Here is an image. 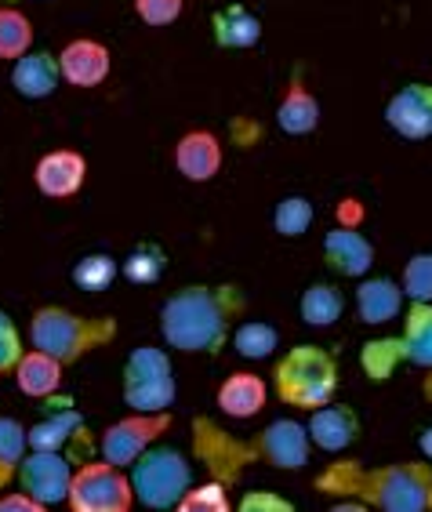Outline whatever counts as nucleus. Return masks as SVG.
Listing matches in <instances>:
<instances>
[{"label":"nucleus","instance_id":"f257e3e1","mask_svg":"<svg viewBox=\"0 0 432 512\" xmlns=\"http://www.w3.org/2000/svg\"><path fill=\"white\" fill-rule=\"evenodd\" d=\"M247 313V295L236 284H189L160 309V335L182 353L218 356Z\"/></svg>","mask_w":432,"mask_h":512},{"label":"nucleus","instance_id":"f03ea898","mask_svg":"<svg viewBox=\"0 0 432 512\" xmlns=\"http://www.w3.org/2000/svg\"><path fill=\"white\" fill-rule=\"evenodd\" d=\"M327 498H353L364 509L432 512V462H396L364 469L360 462H331L316 476Z\"/></svg>","mask_w":432,"mask_h":512},{"label":"nucleus","instance_id":"7ed1b4c3","mask_svg":"<svg viewBox=\"0 0 432 512\" xmlns=\"http://www.w3.org/2000/svg\"><path fill=\"white\" fill-rule=\"evenodd\" d=\"M273 385L280 404L295 407V411H313V407L334 400L338 385H342V367L324 345H291L276 360Z\"/></svg>","mask_w":432,"mask_h":512},{"label":"nucleus","instance_id":"20e7f679","mask_svg":"<svg viewBox=\"0 0 432 512\" xmlns=\"http://www.w3.org/2000/svg\"><path fill=\"white\" fill-rule=\"evenodd\" d=\"M117 338L113 316H77L62 306H44L30 320V342L59 364H77L91 349H102Z\"/></svg>","mask_w":432,"mask_h":512},{"label":"nucleus","instance_id":"39448f33","mask_svg":"<svg viewBox=\"0 0 432 512\" xmlns=\"http://www.w3.org/2000/svg\"><path fill=\"white\" fill-rule=\"evenodd\" d=\"M360 364H364L371 382H385L400 364L432 371V302H411V309L403 316V335L367 342Z\"/></svg>","mask_w":432,"mask_h":512},{"label":"nucleus","instance_id":"423d86ee","mask_svg":"<svg viewBox=\"0 0 432 512\" xmlns=\"http://www.w3.org/2000/svg\"><path fill=\"white\" fill-rule=\"evenodd\" d=\"M193 483V465L178 447H146L131 462V491L146 509H178Z\"/></svg>","mask_w":432,"mask_h":512},{"label":"nucleus","instance_id":"0eeeda50","mask_svg":"<svg viewBox=\"0 0 432 512\" xmlns=\"http://www.w3.org/2000/svg\"><path fill=\"white\" fill-rule=\"evenodd\" d=\"M124 404L131 411H171L175 404V375L171 356L157 345H142L124 364Z\"/></svg>","mask_w":432,"mask_h":512},{"label":"nucleus","instance_id":"6e6552de","mask_svg":"<svg viewBox=\"0 0 432 512\" xmlns=\"http://www.w3.org/2000/svg\"><path fill=\"white\" fill-rule=\"evenodd\" d=\"M66 502L77 512H128L135 502L131 480L113 462H84L69 480Z\"/></svg>","mask_w":432,"mask_h":512},{"label":"nucleus","instance_id":"1a4fd4ad","mask_svg":"<svg viewBox=\"0 0 432 512\" xmlns=\"http://www.w3.org/2000/svg\"><path fill=\"white\" fill-rule=\"evenodd\" d=\"M171 429V411H131L128 418L113 422L102 433V458L120 469H128L138 454L153 447L160 433Z\"/></svg>","mask_w":432,"mask_h":512},{"label":"nucleus","instance_id":"9d476101","mask_svg":"<svg viewBox=\"0 0 432 512\" xmlns=\"http://www.w3.org/2000/svg\"><path fill=\"white\" fill-rule=\"evenodd\" d=\"M309 451H313V440H309V429L295 418H276L269 422L262 433L251 440V454L255 462H266L273 469H305L309 462Z\"/></svg>","mask_w":432,"mask_h":512},{"label":"nucleus","instance_id":"9b49d317","mask_svg":"<svg viewBox=\"0 0 432 512\" xmlns=\"http://www.w3.org/2000/svg\"><path fill=\"white\" fill-rule=\"evenodd\" d=\"M193 429H197V454H200V462L207 465V473L215 476V480H222L226 487H233L240 469L255 462L251 444L233 440V436H229L226 429H218L211 418H197Z\"/></svg>","mask_w":432,"mask_h":512},{"label":"nucleus","instance_id":"f8f14e48","mask_svg":"<svg viewBox=\"0 0 432 512\" xmlns=\"http://www.w3.org/2000/svg\"><path fill=\"white\" fill-rule=\"evenodd\" d=\"M69 480H73V469H69V462L59 451H33L30 458L19 462L22 491L30 494L40 509L66 502Z\"/></svg>","mask_w":432,"mask_h":512},{"label":"nucleus","instance_id":"ddd939ff","mask_svg":"<svg viewBox=\"0 0 432 512\" xmlns=\"http://www.w3.org/2000/svg\"><path fill=\"white\" fill-rule=\"evenodd\" d=\"M385 124L407 142L432 138V84H403L385 106Z\"/></svg>","mask_w":432,"mask_h":512},{"label":"nucleus","instance_id":"4468645a","mask_svg":"<svg viewBox=\"0 0 432 512\" xmlns=\"http://www.w3.org/2000/svg\"><path fill=\"white\" fill-rule=\"evenodd\" d=\"M84 178H88V164H84V157L73 153V149H55L48 157H40L37 171H33L37 189L51 200L77 197L80 186H84Z\"/></svg>","mask_w":432,"mask_h":512},{"label":"nucleus","instance_id":"2eb2a0df","mask_svg":"<svg viewBox=\"0 0 432 512\" xmlns=\"http://www.w3.org/2000/svg\"><path fill=\"white\" fill-rule=\"evenodd\" d=\"M305 429H309L313 447H320L327 454H338L356 444V436H360V414L349 404H331L327 400V404L313 407V418H309Z\"/></svg>","mask_w":432,"mask_h":512},{"label":"nucleus","instance_id":"dca6fc26","mask_svg":"<svg viewBox=\"0 0 432 512\" xmlns=\"http://www.w3.org/2000/svg\"><path fill=\"white\" fill-rule=\"evenodd\" d=\"M324 262H327V269H334L338 276L360 280V276H367L374 266V244L364 233H356L353 226H338L324 237Z\"/></svg>","mask_w":432,"mask_h":512},{"label":"nucleus","instance_id":"f3484780","mask_svg":"<svg viewBox=\"0 0 432 512\" xmlns=\"http://www.w3.org/2000/svg\"><path fill=\"white\" fill-rule=\"evenodd\" d=\"M175 168L189 182H211L222 171V142L211 131H189L178 138Z\"/></svg>","mask_w":432,"mask_h":512},{"label":"nucleus","instance_id":"a211bd4d","mask_svg":"<svg viewBox=\"0 0 432 512\" xmlns=\"http://www.w3.org/2000/svg\"><path fill=\"white\" fill-rule=\"evenodd\" d=\"M59 69L73 88H99L109 77V48L99 40H69L59 55Z\"/></svg>","mask_w":432,"mask_h":512},{"label":"nucleus","instance_id":"6ab92c4d","mask_svg":"<svg viewBox=\"0 0 432 512\" xmlns=\"http://www.w3.org/2000/svg\"><path fill=\"white\" fill-rule=\"evenodd\" d=\"M356 313H360V324H389L403 313V287L393 276H360Z\"/></svg>","mask_w":432,"mask_h":512},{"label":"nucleus","instance_id":"aec40b11","mask_svg":"<svg viewBox=\"0 0 432 512\" xmlns=\"http://www.w3.org/2000/svg\"><path fill=\"white\" fill-rule=\"evenodd\" d=\"M276 124L284 135H313L320 128V102L302 80V66H295L291 73V84H287V95L276 106Z\"/></svg>","mask_w":432,"mask_h":512},{"label":"nucleus","instance_id":"412c9836","mask_svg":"<svg viewBox=\"0 0 432 512\" xmlns=\"http://www.w3.org/2000/svg\"><path fill=\"white\" fill-rule=\"evenodd\" d=\"M62 80V69H59V59L51 55V51H26L15 59V73H11V84L19 91L22 99H48L55 95Z\"/></svg>","mask_w":432,"mask_h":512},{"label":"nucleus","instance_id":"4be33fe9","mask_svg":"<svg viewBox=\"0 0 432 512\" xmlns=\"http://www.w3.org/2000/svg\"><path fill=\"white\" fill-rule=\"evenodd\" d=\"M211 37H215L218 48L247 51L262 40V19L255 11H247L244 4H226L211 15Z\"/></svg>","mask_w":432,"mask_h":512},{"label":"nucleus","instance_id":"5701e85b","mask_svg":"<svg viewBox=\"0 0 432 512\" xmlns=\"http://www.w3.org/2000/svg\"><path fill=\"white\" fill-rule=\"evenodd\" d=\"M266 400V382L251 371H233L226 382L218 385V411L229 414V418H255V414H262Z\"/></svg>","mask_w":432,"mask_h":512},{"label":"nucleus","instance_id":"b1692460","mask_svg":"<svg viewBox=\"0 0 432 512\" xmlns=\"http://www.w3.org/2000/svg\"><path fill=\"white\" fill-rule=\"evenodd\" d=\"M15 382H19V389L26 396H44V400H48L62 385V364L55 356L40 353V349L22 353L19 364H15Z\"/></svg>","mask_w":432,"mask_h":512},{"label":"nucleus","instance_id":"393cba45","mask_svg":"<svg viewBox=\"0 0 432 512\" xmlns=\"http://www.w3.org/2000/svg\"><path fill=\"white\" fill-rule=\"evenodd\" d=\"M73 436H84V414L77 407H62V411L37 422L33 429H26V440H30L33 451H59Z\"/></svg>","mask_w":432,"mask_h":512},{"label":"nucleus","instance_id":"a878e982","mask_svg":"<svg viewBox=\"0 0 432 512\" xmlns=\"http://www.w3.org/2000/svg\"><path fill=\"white\" fill-rule=\"evenodd\" d=\"M298 313L309 327H334L345 313V295L342 287L334 284H313L305 287L302 302H298Z\"/></svg>","mask_w":432,"mask_h":512},{"label":"nucleus","instance_id":"bb28decb","mask_svg":"<svg viewBox=\"0 0 432 512\" xmlns=\"http://www.w3.org/2000/svg\"><path fill=\"white\" fill-rule=\"evenodd\" d=\"M167 269V251L160 244H153V240H142L138 247H131V255L128 262L120 266V273L128 276L131 284L138 287H149V284H157L160 276H164Z\"/></svg>","mask_w":432,"mask_h":512},{"label":"nucleus","instance_id":"cd10ccee","mask_svg":"<svg viewBox=\"0 0 432 512\" xmlns=\"http://www.w3.org/2000/svg\"><path fill=\"white\" fill-rule=\"evenodd\" d=\"M233 349L244 360H266V356L276 353L280 345V331L273 324H262V320H247V324L233 327Z\"/></svg>","mask_w":432,"mask_h":512},{"label":"nucleus","instance_id":"c85d7f7f","mask_svg":"<svg viewBox=\"0 0 432 512\" xmlns=\"http://www.w3.org/2000/svg\"><path fill=\"white\" fill-rule=\"evenodd\" d=\"M26 447H30V440H26L22 422H15V418H0V491L8 487V480L15 476L19 462L26 458Z\"/></svg>","mask_w":432,"mask_h":512},{"label":"nucleus","instance_id":"c756f323","mask_svg":"<svg viewBox=\"0 0 432 512\" xmlns=\"http://www.w3.org/2000/svg\"><path fill=\"white\" fill-rule=\"evenodd\" d=\"M33 44L30 19L15 8H0V59H19Z\"/></svg>","mask_w":432,"mask_h":512},{"label":"nucleus","instance_id":"7c9ffc66","mask_svg":"<svg viewBox=\"0 0 432 512\" xmlns=\"http://www.w3.org/2000/svg\"><path fill=\"white\" fill-rule=\"evenodd\" d=\"M313 218H316L313 200L284 197L280 204H276V211H273V229L280 233V237H302V233H309Z\"/></svg>","mask_w":432,"mask_h":512},{"label":"nucleus","instance_id":"2f4dec72","mask_svg":"<svg viewBox=\"0 0 432 512\" xmlns=\"http://www.w3.org/2000/svg\"><path fill=\"white\" fill-rule=\"evenodd\" d=\"M117 276L120 266L113 255H84L73 266V284L84 287V291H106V287H113Z\"/></svg>","mask_w":432,"mask_h":512},{"label":"nucleus","instance_id":"473e14b6","mask_svg":"<svg viewBox=\"0 0 432 512\" xmlns=\"http://www.w3.org/2000/svg\"><path fill=\"white\" fill-rule=\"evenodd\" d=\"M400 287H403V298H411V302H432V251L407 258Z\"/></svg>","mask_w":432,"mask_h":512},{"label":"nucleus","instance_id":"72a5a7b5","mask_svg":"<svg viewBox=\"0 0 432 512\" xmlns=\"http://www.w3.org/2000/svg\"><path fill=\"white\" fill-rule=\"evenodd\" d=\"M178 509L186 512H229L233 502H229V487L222 480H211L204 487H189L182 498H178Z\"/></svg>","mask_w":432,"mask_h":512},{"label":"nucleus","instance_id":"f704fd0d","mask_svg":"<svg viewBox=\"0 0 432 512\" xmlns=\"http://www.w3.org/2000/svg\"><path fill=\"white\" fill-rule=\"evenodd\" d=\"M182 8H186V0H135L138 19L146 26H171L182 15Z\"/></svg>","mask_w":432,"mask_h":512},{"label":"nucleus","instance_id":"c9c22d12","mask_svg":"<svg viewBox=\"0 0 432 512\" xmlns=\"http://www.w3.org/2000/svg\"><path fill=\"white\" fill-rule=\"evenodd\" d=\"M19 356H22L19 331L11 324V316L0 309V375H11L15 364H19Z\"/></svg>","mask_w":432,"mask_h":512},{"label":"nucleus","instance_id":"e433bc0d","mask_svg":"<svg viewBox=\"0 0 432 512\" xmlns=\"http://www.w3.org/2000/svg\"><path fill=\"white\" fill-rule=\"evenodd\" d=\"M236 509L240 512H295V502L280 498L276 491H247Z\"/></svg>","mask_w":432,"mask_h":512},{"label":"nucleus","instance_id":"4c0bfd02","mask_svg":"<svg viewBox=\"0 0 432 512\" xmlns=\"http://www.w3.org/2000/svg\"><path fill=\"white\" fill-rule=\"evenodd\" d=\"M0 509H4V512H22V509H40V505L33 502L30 494L22 491V494H8V498H0Z\"/></svg>","mask_w":432,"mask_h":512},{"label":"nucleus","instance_id":"58836bf2","mask_svg":"<svg viewBox=\"0 0 432 512\" xmlns=\"http://www.w3.org/2000/svg\"><path fill=\"white\" fill-rule=\"evenodd\" d=\"M418 447H422V454L432 462V425H425L422 433H418Z\"/></svg>","mask_w":432,"mask_h":512},{"label":"nucleus","instance_id":"ea45409f","mask_svg":"<svg viewBox=\"0 0 432 512\" xmlns=\"http://www.w3.org/2000/svg\"><path fill=\"white\" fill-rule=\"evenodd\" d=\"M422 396H425V400H429V404H432V371L422 378Z\"/></svg>","mask_w":432,"mask_h":512}]
</instances>
